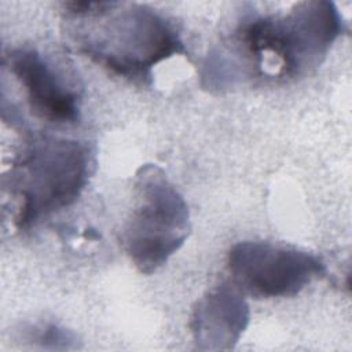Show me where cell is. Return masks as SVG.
<instances>
[{
	"label": "cell",
	"instance_id": "obj_2",
	"mask_svg": "<svg viewBox=\"0 0 352 352\" xmlns=\"http://www.w3.org/2000/svg\"><path fill=\"white\" fill-rule=\"evenodd\" d=\"M77 50L113 74L144 82L158 63L184 52L175 25L154 8L125 1H66Z\"/></svg>",
	"mask_w": 352,
	"mask_h": 352
},
{
	"label": "cell",
	"instance_id": "obj_1",
	"mask_svg": "<svg viewBox=\"0 0 352 352\" xmlns=\"http://www.w3.org/2000/svg\"><path fill=\"white\" fill-rule=\"evenodd\" d=\"M344 32L333 1L294 4L283 15H249L219 52L234 81L253 77L297 80L316 69Z\"/></svg>",
	"mask_w": 352,
	"mask_h": 352
},
{
	"label": "cell",
	"instance_id": "obj_3",
	"mask_svg": "<svg viewBox=\"0 0 352 352\" xmlns=\"http://www.w3.org/2000/svg\"><path fill=\"white\" fill-rule=\"evenodd\" d=\"M91 175V153L85 143L54 135H34L15 157L8 176L16 199L14 224L26 230L70 206Z\"/></svg>",
	"mask_w": 352,
	"mask_h": 352
},
{
	"label": "cell",
	"instance_id": "obj_5",
	"mask_svg": "<svg viewBox=\"0 0 352 352\" xmlns=\"http://www.w3.org/2000/svg\"><path fill=\"white\" fill-rule=\"evenodd\" d=\"M226 263L232 283L256 298L293 297L326 272L318 256L264 241L232 245Z\"/></svg>",
	"mask_w": 352,
	"mask_h": 352
},
{
	"label": "cell",
	"instance_id": "obj_8",
	"mask_svg": "<svg viewBox=\"0 0 352 352\" xmlns=\"http://www.w3.org/2000/svg\"><path fill=\"white\" fill-rule=\"evenodd\" d=\"M23 340L50 349H70L76 346L77 337L67 329L54 323L30 324L22 330Z\"/></svg>",
	"mask_w": 352,
	"mask_h": 352
},
{
	"label": "cell",
	"instance_id": "obj_6",
	"mask_svg": "<svg viewBox=\"0 0 352 352\" xmlns=\"http://www.w3.org/2000/svg\"><path fill=\"white\" fill-rule=\"evenodd\" d=\"M6 63L36 117L54 124L80 121V95L41 52L14 48L6 55Z\"/></svg>",
	"mask_w": 352,
	"mask_h": 352
},
{
	"label": "cell",
	"instance_id": "obj_7",
	"mask_svg": "<svg viewBox=\"0 0 352 352\" xmlns=\"http://www.w3.org/2000/svg\"><path fill=\"white\" fill-rule=\"evenodd\" d=\"M250 322L249 304L234 283H221L197 300L190 331L199 351L232 349Z\"/></svg>",
	"mask_w": 352,
	"mask_h": 352
},
{
	"label": "cell",
	"instance_id": "obj_4",
	"mask_svg": "<svg viewBox=\"0 0 352 352\" xmlns=\"http://www.w3.org/2000/svg\"><path fill=\"white\" fill-rule=\"evenodd\" d=\"M190 230L184 197L158 165H142L135 176V205L121 235L133 265L146 275L155 272L183 246Z\"/></svg>",
	"mask_w": 352,
	"mask_h": 352
}]
</instances>
